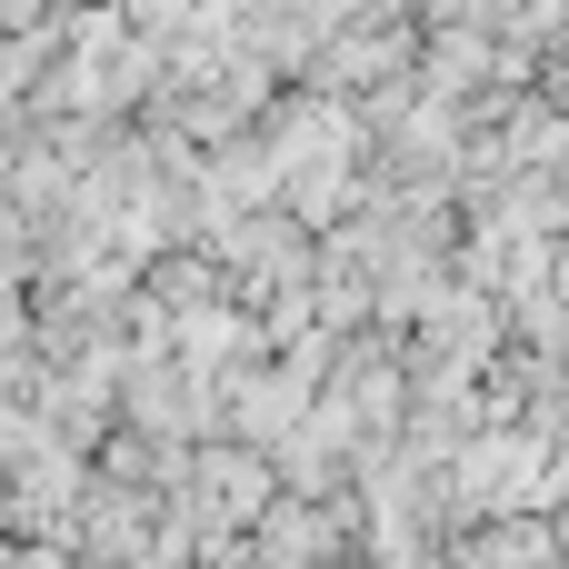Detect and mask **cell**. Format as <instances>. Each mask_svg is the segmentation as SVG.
<instances>
[{
	"label": "cell",
	"mask_w": 569,
	"mask_h": 569,
	"mask_svg": "<svg viewBox=\"0 0 569 569\" xmlns=\"http://www.w3.org/2000/svg\"><path fill=\"white\" fill-rule=\"evenodd\" d=\"M420 50V30L400 20V10H370V20H350L340 40H320L310 60H320V100H340V90H380L400 60Z\"/></svg>",
	"instance_id": "cell-1"
}]
</instances>
